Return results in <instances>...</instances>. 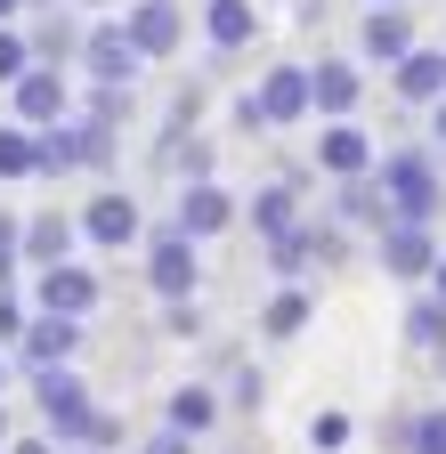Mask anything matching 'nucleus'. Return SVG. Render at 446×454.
<instances>
[{"instance_id": "nucleus-41", "label": "nucleus", "mask_w": 446, "mask_h": 454, "mask_svg": "<svg viewBox=\"0 0 446 454\" xmlns=\"http://www.w3.org/2000/svg\"><path fill=\"white\" fill-rule=\"evenodd\" d=\"M9 373H17V349H0V397H9Z\"/></svg>"}, {"instance_id": "nucleus-10", "label": "nucleus", "mask_w": 446, "mask_h": 454, "mask_svg": "<svg viewBox=\"0 0 446 454\" xmlns=\"http://www.w3.org/2000/svg\"><path fill=\"white\" fill-rule=\"evenodd\" d=\"M381 154H373V130L357 122V114H341V122H317V170L325 179H365Z\"/></svg>"}, {"instance_id": "nucleus-17", "label": "nucleus", "mask_w": 446, "mask_h": 454, "mask_svg": "<svg viewBox=\"0 0 446 454\" xmlns=\"http://www.w3.org/2000/svg\"><path fill=\"white\" fill-rule=\"evenodd\" d=\"M414 41H422V33H414L406 9H365V25H357V57H365V66H381V74L398 66Z\"/></svg>"}, {"instance_id": "nucleus-6", "label": "nucleus", "mask_w": 446, "mask_h": 454, "mask_svg": "<svg viewBox=\"0 0 446 454\" xmlns=\"http://www.w3.org/2000/svg\"><path fill=\"white\" fill-rule=\"evenodd\" d=\"M82 66H90V82H138L154 57L130 41V25H122V17H98V25L82 33Z\"/></svg>"}, {"instance_id": "nucleus-37", "label": "nucleus", "mask_w": 446, "mask_h": 454, "mask_svg": "<svg viewBox=\"0 0 446 454\" xmlns=\"http://www.w3.org/2000/svg\"><path fill=\"white\" fill-rule=\"evenodd\" d=\"M82 446H98V454H114V446H122V422H114V414H98V422H90V438H82Z\"/></svg>"}, {"instance_id": "nucleus-8", "label": "nucleus", "mask_w": 446, "mask_h": 454, "mask_svg": "<svg viewBox=\"0 0 446 454\" xmlns=\"http://www.w3.org/2000/svg\"><path fill=\"white\" fill-rule=\"evenodd\" d=\"M252 98H260V114H268V130H293V122H309V114H317V90H309V66H301V57H276Z\"/></svg>"}, {"instance_id": "nucleus-21", "label": "nucleus", "mask_w": 446, "mask_h": 454, "mask_svg": "<svg viewBox=\"0 0 446 454\" xmlns=\"http://www.w3.org/2000/svg\"><path fill=\"white\" fill-rule=\"evenodd\" d=\"M219 414H228V397H219L211 381H179L171 397H162V422L187 430V438H211V430H219Z\"/></svg>"}, {"instance_id": "nucleus-1", "label": "nucleus", "mask_w": 446, "mask_h": 454, "mask_svg": "<svg viewBox=\"0 0 446 454\" xmlns=\"http://www.w3.org/2000/svg\"><path fill=\"white\" fill-rule=\"evenodd\" d=\"M373 179H381V195H389V211H398V219L438 227V211H446V170H438V146H389V154L373 162Z\"/></svg>"}, {"instance_id": "nucleus-9", "label": "nucleus", "mask_w": 446, "mask_h": 454, "mask_svg": "<svg viewBox=\"0 0 446 454\" xmlns=\"http://www.w3.org/2000/svg\"><path fill=\"white\" fill-rule=\"evenodd\" d=\"M106 301V284L90 260H58V268H33V309H58V317H90Z\"/></svg>"}, {"instance_id": "nucleus-38", "label": "nucleus", "mask_w": 446, "mask_h": 454, "mask_svg": "<svg viewBox=\"0 0 446 454\" xmlns=\"http://www.w3.org/2000/svg\"><path fill=\"white\" fill-rule=\"evenodd\" d=\"M58 446H66L58 430H33V438H9V454H58Z\"/></svg>"}, {"instance_id": "nucleus-27", "label": "nucleus", "mask_w": 446, "mask_h": 454, "mask_svg": "<svg viewBox=\"0 0 446 454\" xmlns=\"http://www.w3.org/2000/svg\"><path fill=\"white\" fill-rule=\"evenodd\" d=\"M66 170H90V146H82V122H41V179H66Z\"/></svg>"}, {"instance_id": "nucleus-47", "label": "nucleus", "mask_w": 446, "mask_h": 454, "mask_svg": "<svg viewBox=\"0 0 446 454\" xmlns=\"http://www.w3.org/2000/svg\"><path fill=\"white\" fill-rule=\"evenodd\" d=\"M82 454H98V446H82Z\"/></svg>"}, {"instance_id": "nucleus-13", "label": "nucleus", "mask_w": 446, "mask_h": 454, "mask_svg": "<svg viewBox=\"0 0 446 454\" xmlns=\"http://www.w3.org/2000/svg\"><path fill=\"white\" fill-rule=\"evenodd\" d=\"M9 114H17V122H66V114H74V90H66V66H33L17 90H9Z\"/></svg>"}, {"instance_id": "nucleus-25", "label": "nucleus", "mask_w": 446, "mask_h": 454, "mask_svg": "<svg viewBox=\"0 0 446 454\" xmlns=\"http://www.w3.org/2000/svg\"><path fill=\"white\" fill-rule=\"evenodd\" d=\"M41 179V130L33 122H0V187Z\"/></svg>"}, {"instance_id": "nucleus-29", "label": "nucleus", "mask_w": 446, "mask_h": 454, "mask_svg": "<svg viewBox=\"0 0 446 454\" xmlns=\"http://www.w3.org/2000/svg\"><path fill=\"white\" fill-rule=\"evenodd\" d=\"M406 454H446V406L406 414Z\"/></svg>"}, {"instance_id": "nucleus-15", "label": "nucleus", "mask_w": 446, "mask_h": 454, "mask_svg": "<svg viewBox=\"0 0 446 454\" xmlns=\"http://www.w3.org/2000/svg\"><path fill=\"white\" fill-rule=\"evenodd\" d=\"M309 90H317V122H341V114H357V98H365V74H357V57H317Z\"/></svg>"}, {"instance_id": "nucleus-22", "label": "nucleus", "mask_w": 446, "mask_h": 454, "mask_svg": "<svg viewBox=\"0 0 446 454\" xmlns=\"http://www.w3.org/2000/svg\"><path fill=\"white\" fill-rule=\"evenodd\" d=\"M268 276H276V284H309V276H317V219L268 236Z\"/></svg>"}, {"instance_id": "nucleus-32", "label": "nucleus", "mask_w": 446, "mask_h": 454, "mask_svg": "<svg viewBox=\"0 0 446 454\" xmlns=\"http://www.w3.org/2000/svg\"><path fill=\"white\" fill-rule=\"evenodd\" d=\"M228 406H236V414H260V406H268L260 365H236V373H228Z\"/></svg>"}, {"instance_id": "nucleus-14", "label": "nucleus", "mask_w": 446, "mask_h": 454, "mask_svg": "<svg viewBox=\"0 0 446 454\" xmlns=\"http://www.w3.org/2000/svg\"><path fill=\"white\" fill-rule=\"evenodd\" d=\"M122 25H130V41H138L146 57H179V49H187V17H179V0H130Z\"/></svg>"}, {"instance_id": "nucleus-24", "label": "nucleus", "mask_w": 446, "mask_h": 454, "mask_svg": "<svg viewBox=\"0 0 446 454\" xmlns=\"http://www.w3.org/2000/svg\"><path fill=\"white\" fill-rule=\"evenodd\" d=\"M406 349L446 365V301L430 293V284H422V301H406Z\"/></svg>"}, {"instance_id": "nucleus-31", "label": "nucleus", "mask_w": 446, "mask_h": 454, "mask_svg": "<svg viewBox=\"0 0 446 454\" xmlns=\"http://www.w3.org/2000/svg\"><path fill=\"white\" fill-rule=\"evenodd\" d=\"M349 430H357V422H349L341 406H325V414H309V446H317V454H341V446H349Z\"/></svg>"}, {"instance_id": "nucleus-4", "label": "nucleus", "mask_w": 446, "mask_h": 454, "mask_svg": "<svg viewBox=\"0 0 446 454\" xmlns=\"http://www.w3.org/2000/svg\"><path fill=\"white\" fill-rule=\"evenodd\" d=\"M82 244H90V252H138V244H146L138 195H130V187H98V195L82 203Z\"/></svg>"}, {"instance_id": "nucleus-28", "label": "nucleus", "mask_w": 446, "mask_h": 454, "mask_svg": "<svg viewBox=\"0 0 446 454\" xmlns=\"http://www.w3.org/2000/svg\"><path fill=\"white\" fill-rule=\"evenodd\" d=\"M33 66H41V57H33V33L25 25H0V90H17Z\"/></svg>"}, {"instance_id": "nucleus-3", "label": "nucleus", "mask_w": 446, "mask_h": 454, "mask_svg": "<svg viewBox=\"0 0 446 454\" xmlns=\"http://www.w3.org/2000/svg\"><path fill=\"white\" fill-rule=\"evenodd\" d=\"M138 252H146V293H154V301H195V284H203V244L187 236L179 219L154 227Z\"/></svg>"}, {"instance_id": "nucleus-46", "label": "nucleus", "mask_w": 446, "mask_h": 454, "mask_svg": "<svg viewBox=\"0 0 446 454\" xmlns=\"http://www.w3.org/2000/svg\"><path fill=\"white\" fill-rule=\"evenodd\" d=\"M33 9H58V0H33Z\"/></svg>"}, {"instance_id": "nucleus-19", "label": "nucleus", "mask_w": 446, "mask_h": 454, "mask_svg": "<svg viewBox=\"0 0 446 454\" xmlns=\"http://www.w3.org/2000/svg\"><path fill=\"white\" fill-rule=\"evenodd\" d=\"M333 219H341V227H365V236H381V227L398 219V211H389L381 179L365 170V179H333Z\"/></svg>"}, {"instance_id": "nucleus-33", "label": "nucleus", "mask_w": 446, "mask_h": 454, "mask_svg": "<svg viewBox=\"0 0 446 454\" xmlns=\"http://www.w3.org/2000/svg\"><path fill=\"white\" fill-rule=\"evenodd\" d=\"M114 130H122V122H98V114H82V146H90V170H114Z\"/></svg>"}, {"instance_id": "nucleus-12", "label": "nucleus", "mask_w": 446, "mask_h": 454, "mask_svg": "<svg viewBox=\"0 0 446 454\" xmlns=\"http://www.w3.org/2000/svg\"><path fill=\"white\" fill-rule=\"evenodd\" d=\"M389 90H398V106L430 114V106L446 98V49H438V41H414L398 66H389Z\"/></svg>"}, {"instance_id": "nucleus-26", "label": "nucleus", "mask_w": 446, "mask_h": 454, "mask_svg": "<svg viewBox=\"0 0 446 454\" xmlns=\"http://www.w3.org/2000/svg\"><path fill=\"white\" fill-rule=\"evenodd\" d=\"M66 9H74V0H66ZM66 9H41V25H33V57H41V66H74V57H82L90 25H74Z\"/></svg>"}, {"instance_id": "nucleus-35", "label": "nucleus", "mask_w": 446, "mask_h": 454, "mask_svg": "<svg viewBox=\"0 0 446 454\" xmlns=\"http://www.w3.org/2000/svg\"><path fill=\"white\" fill-rule=\"evenodd\" d=\"M162 333L171 340H203V309L195 301H162Z\"/></svg>"}, {"instance_id": "nucleus-30", "label": "nucleus", "mask_w": 446, "mask_h": 454, "mask_svg": "<svg viewBox=\"0 0 446 454\" xmlns=\"http://www.w3.org/2000/svg\"><path fill=\"white\" fill-rule=\"evenodd\" d=\"M82 114H98V122H130V82H90Z\"/></svg>"}, {"instance_id": "nucleus-16", "label": "nucleus", "mask_w": 446, "mask_h": 454, "mask_svg": "<svg viewBox=\"0 0 446 454\" xmlns=\"http://www.w3.org/2000/svg\"><path fill=\"white\" fill-rule=\"evenodd\" d=\"M203 41L211 57H244L260 41V0H203Z\"/></svg>"}, {"instance_id": "nucleus-18", "label": "nucleus", "mask_w": 446, "mask_h": 454, "mask_svg": "<svg viewBox=\"0 0 446 454\" xmlns=\"http://www.w3.org/2000/svg\"><path fill=\"white\" fill-rule=\"evenodd\" d=\"M309 211H301V179H268V187H252V203H244V227L268 244V236H285V227H301Z\"/></svg>"}, {"instance_id": "nucleus-40", "label": "nucleus", "mask_w": 446, "mask_h": 454, "mask_svg": "<svg viewBox=\"0 0 446 454\" xmlns=\"http://www.w3.org/2000/svg\"><path fill=\"white\" fill-rule=\"evenodd\" d=\"M25 9H33V0H0V25H17Z\"/></svg>"}, {"instance_id": "nucleus-2", "label": "nucleus", "mask_w": 446, "mask_h": 454, "mask_svg": "<svg viewBox=\"0 0 446 454\" xmlns=\"http://www.w3.org/2000/svg\"><path fill=\"white\" fill-rule=\"evenodd\" d=\"M25 389H33V414H41V430H58L66 446H82V438H90V422H98V397H90V381H82L74 365H41V373H25Z\"/></svg>"}, {"instance_id": "nucleus-23", "label": "nucleus", "mask_w": 446, "mask_h": 454, "mask_svg": "<svg viewBox=\"0 0 446 454\" xmlns=\"http://www.w3.org/2000/svg\"><path fill=\"white\" fill-rule=\"evenodd\" d=\"M309 317H317V284H276V301L260 309V333L268 340H301Z\"/></svg>"}, {"instance_id": "nucleus-45", "label": "nucleus", "mask_w": 446, "mask_h": 454, "mask_svg": "<svg viewBox=\"0 0 446 454\" xmlns=\"http://www.w3.org/2000/svg\"><path fill=\"white\" fill-rule=\"evenodd\" d=\"M365 9H406V0H365Z\"/></svg>"}, {"instance_id": "nucleus-20", "label": "nucleus", "mask_w": 446, "mask_h": 454, "mask_svg": "<svg viewBox=\"0 0 446 454\" xmlns=\"http://www.w3.org/2000/svg\"><path fill=\"white\" fill-rule=\"evenodd\" d=\"M74 244H82L74 211H33L25 219V268H58V260H74Z\"/></svg>"}, {"instance_id": "nucleus-36", "label": "nucleus", "mask_w": 446, "mask_h": 454, "mask_svg": "<svg viewBox=\"0 0 446 454\" xmlns=\"http://www.w3.org/2000/svg\"><path fill=\"white\" fill-rule=\"evenodd\" d=\"M138 454H195V438H187V430H171V422H162L154 438H138Z\"/></svg>"}, {"instance_id": "nucleus-34", "label": "nucleus", "mask_w": 446, "mask_h": 454, "mask_svg": "<svg viewBox=\"0 0 446 454\" xmlns=\"http://www.w3.org/2000/svg\"><path fill=\"white\" fill-rule=\"evenodd\" d=\"M25 325H33V301H25V293H0V349H17Z\"/></svg>"}, {"instance_id": "nucleus-39", "label": "nucleus", "mask_w": 446, "mask_h": 454, "mask_svg": "<svg viewBox=\"0 0 446 454\" xmlns=\"http://www.w3.org/2000/svg\"><path fill=\"white\" fill-rule=\"evenodd\" d=\"M430 146H446V98L430 106Z\"/></svg>"}, {"instance_id": "nucleus-44", "label": "nucleus", "mask_w": 446, "mask_h": 454, "mask_svg": "<svg viewBox=\"0 0 446 454\" xmlns=\"http://www.w3.org/2000/svg\"><path fill=\"white\" fill-rule=\"evenodd\" d=\"M74 9H114V0H74Z\"/></svg>"}, {"instance_id": "nucleus-42", "label": "nucleus", "mask_w": 446, "mask_h": 454, "mask_svg": "<svg viewBox=\"0 0 446 454\" xmlns=\"http://www.w3.org/2000/svg\"><path fill=\"white\" fill-rule=\"evenodd\" d=\"M430 293H438V301H446V252H438V268H430Z\"/></svg>"}, {"instance_id": "nucleus-43", "label": "nucleus", "mask_w": 446, "mask_h": 454, "mask_svg": "<svg viewBox=\"0 0 446 454\" xmlns=\"http://www.w3.org/2000/svg\"><path fill=\"white\" fill-rule=\"evenodd\" d=\"M9 438H17V430H9V406H0V454H9Z\"/></svg>"}, {"instance_id": "nucleus-5", "label": "nucleus", "mask_w": 446, "mask_h": 454, "mask_svg": "<svg viewBox=\"0 0 446 454\" xmlns=\"http://www.w3.org/2000/svg\"><path fill=\"white\" fill-rule=\"evenodd\" d=\"M438 236L422 219H389L381 236H373V260H381V276H398V284H430V268H438Z\"/></svg>"}, {"instance_id": "nucleus-11", "label": "nucleus", "mask_w": 446, "mask_h": 454, "mask_svg": "<svg viewBox=\"0 0 446 454\" xmlns=\"http://www.w3.org/2000/svg\"><path fill=\"white\" fill-rule=\"evenodd\" d=\"M82 325H90V317L33 309V325H25V340H17V365H25V373H41V365H74V349H82Z\"/></svg>"}, {"instance_id": "nucleus-7", "label": "nucleus", "mask_w": 446, "mask_h": 454, "mask_svg": "<svg viewBox=\"0 0 446 454\" xmlns=\"http://www.w3.org/2000/svg\"><path fill=\"white\" fill-rule=\"evenodd\" d=\"M171 219L187 227L195 244H211V236H228V227H244V203L219 187V179H179V203H171Z\"/></svg>"}]
</instances>
